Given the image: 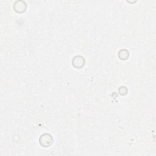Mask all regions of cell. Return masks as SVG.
<instances>
[{
  "label": "cell",
  "instance_id": "obj_3",
  "mask_svg": "<svg viewBox=\"0 0 156 156\" xmlns=\"http://www.w3.org/2000/svg\"><path fill=\"white\" fill-rule=\"evenodd\" d=\"M85 63V60L83 57L81 56H76L73 60V64L74 66L77 68H79L83 66Z\"/></svg>",
  "mask_w": 156,
  "mask_h": 156
},
{
  "label": "cell",
  "instance_id": "obj_2",
  "mask_svg": "<svg viewBox=\"0 0 156 156\" xmlns=\"http://www.w3.org/2000/svg\"><path fill=\"white\" fill-rule=\"evenodd\" d=\"M26 4L24 1H17L14 3L13 9L18 13H22L26 10Z\"/></svg>",
  "mask_w": 156,
  "mask_h": 156
},
{
  "label": "cell",
  "instance_id": "obj_1",
  "mask_svg": "<svg viewBox=\"0 0 156 156\" xmlns=\"http://www.w3.org/2000/svg\"><path fill=\"white\" fill-rule=\"evenodd\" d=\"M40 142L41 145L44 147H47L51 145L52 143V138L49 134H43L40 138Z\"/></svg>",
  "mask_w": 156,
  "mask_h": 156
}]
</instances>
